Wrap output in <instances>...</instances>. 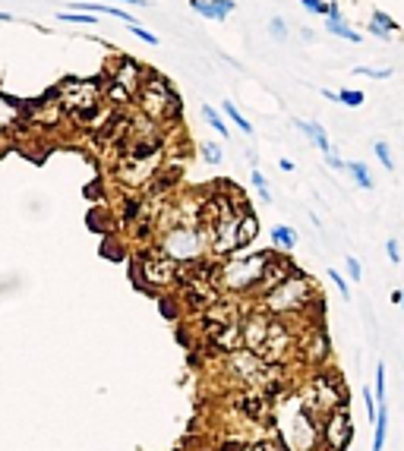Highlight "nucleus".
<instances>
[{"instance_id": "1", "label": "nucleus", "mask_w": 404, "mask_h": 451, "mask_svg": "<svg viewBox=\"0 0 404 451\" xmlns=\"http://www.w3.org/2000/svg\"><path fill=\"white\" fill-rule=\"evenodd\" d=\"M316 300H319V297H316V290H313V278L303 274L300 268H294L285 281L278 284V288H272L269 294H262L265 312H269V316H278V319L300 316V312H307Z\"/></svg>"}, {"instance_id": "2", "label": "nucleus", "mask_w": 404, "mask_h": 451, "mask_svg": "<svg viewBox=\"0 0 404 451\" xmlns=\"http://www.w3.org/2000/svg\"><path fill=\"white\" fill-rule=\"evenodd\" d=\"M133 104L139 108V114L158 120V123H174L177 114H180L177 92L171 89V82L161 79L158 73H145V79H143V86H139V92H136Z\"/></svg>"}, {"instance_id": "3", "label": "nucleus", "mask_w": 404, "mask_h": 451, "mask_svg": "<svg viewBox=\"0 0 404 451\" xmlns=\"http://www.w3.org/2000/svg\"><path fill=\"white\" fill-rule=\"evenodd\" d=\"M123 155L117 161V177L127 186H145L149 180H155L165 148L161 146H120Z\"/></svg>"}, {"instance_id": "4", "label": "nucleus", "mask_w": 404, "mask_h": 451, "mask_svg": "<svg viewBox=\"0 0 404 451\" xmlns=\"http://www.w3.org/2000/svg\"><path fill=\"white\" fill-rule=\"evenodd\" d=\"M269 256H272V250L253 252V256H231L225 265L218 268V278H215V281L221 284L225 290H234V294H243V290L259 288L262 268H265Z\"/></svg>"}, {"instance_id": "5", "label": "nucleus", "mask_w": 404, "mask_h": 451, "mask_svg": "<svg viewBox=\"0 0 404 451\" xmlns=\"http://www.w3.org/2000/svg\"><path fill=\"white\" fill-rule=\"evenodd\" d=\"M145 79V70L136 63V60L123 57L114 63V70L105 76V82H101V92H105V101L111 104V108H123V104H130L136 98V92H139V86H143Z\"/></svg>"}, {"instance_id": "6", "label": "nucleus", "mask_w": 404, "mask_h": 451, "mask_svg": "<svg viewBox=\"0 0 404 451\" xmlns=\"http://www.w3.org/2000/svg\"><path fill=\"white\" fill-rule=\"evenodd\" d=\"M209 246V228H190V224H177L168 228L165 240H161V252H168L174 262H199L202 252Z\"/></svg>"}, {"instance_id": "7", "label": "nucleus", "mask_w": 404, "mask_h": 451, "mask_svg": "<svg viewBox=\"0 0 404 451\" xmlns=\"http://www.w3.org/2000/svg\"><path fill=\"white\" fill-rule=\"evenodd\" d=\"M303 407H307L316 420L325 423L338 407H345V388H341V382L332 379V376L310 379L307 388H303Z\"/></svg>"}, {"instance_id": "8", "label": "nucleus", "mask_w": 404, "mask_h": 451, "mask_svg": "<svg viewBox=\"0 0 404 451\" xmlns=\"http://www.w3.org/2000/svg\"><path fill=\"white\" fill-rule=\"evenodd\" d=\"M319 420L310 414L303 401L291 410V420L281 426V439H285L287 451H313L316 448V439H319Z\"/></svg>"}, {"instance_id": "9", "label": "nucleus", "mask_w": 404, "mask_h": 451, "mask_svg": "<svg viewBox=\"0 0 404 451\" xmlns=\"http://www.w3.org/2000/svg\"><path fill=\"white\" fill-rule=\"evenodd\" d=\"M180 278H183V268H177V262L168 252L143 256V262H139V281H145L149 288H171Z\"/></svg>"}, {"instance_id": "10", "label": "nucleus", "mask_w": 404, "mask_h": 451, "mask_svg": "<svg viewBox=\"0 0 404 451\" xmlns=\"http://www.w3.org/2000/svg\"><path fill=\"white\" fill-rule=\"evenodd\" d=\"M322 439H325L329 451H345L347 445L354 442V426H351V417H347L345 407H338L335 414L322 423Z\"/></svg>"}, {"instance_id": "11", "label": "nucleus", "mask_w": 404, "mask_h": 451, "mask_svg": "<svg viewBox=\"0 0 404 451\" xmlns=\"http://www.w3.org/2000/svg\"><path fill=\"white\" fill-rule=\"evenodd\" d=\"M294 272V265L285 259V256H278V252H272L269 262H265V268H262V281H259V294H269L272 288H278V284L285 281L287 274Z\"/></svg>"}, {"instance_id": "12", "label": "nucleus", "mask_w": 404, "mask_h": 451, "mask_svg": "<svg viewBox=\"0 0 404 451\" xmlns=\"http://www.w3.org/2000/svg\"><path fill=\"white\" fill-rule=\"evenodd\" d=\"M190 10L205 16V19L221 23V19H228V16L237 10V3H234V0H190Z\"/></svg>"}, {"instance_id": "13", "label": "nucleus", "mask_w": 404, "mask_h": 451, "mask_svg": "<svg viewBox=\"0 0 404 451\" xmlns=\"http://www.w3.org/2000/svg\"><path fill=\"white\" fill-rule=\"evenodd\" d=\"M294 126H297L300 133H303L316 148H319L322 155H325V152H332L329 133H325V126H322V123H316V120H300V117H297V120H294Z\"/></svg>"}, {"instance_id": "14", "label": "nucleus", "mask_w": 404, "mask_h": 451, "mask_svg": "<svg viewBox=\"0 0 404 451\" xmlns=\"http://www.w3.org/2000/svg\"><path fill=\"white\" fill-rule=\"evenodd\" d=\"M19 123H23V108H19V101L0 95V133H10V130H16Z\"/></svg>"}, {"instance_id": "15", "label": "nucleus", "mask_w": 404, "mask_h": 451, "mask_svg": "<svg viewBox=\"0 0 404 451\" xmlns=\"http://www.w3.org/2000/svg\"><path fill=\"white\" fill-rule=\"evenodd\" d=\"M325 29H329L332 35H338V38H345V41H351V45H360V32H354L351 26L341 19V13L325 16Z\"/></svg>"}, {"instance_id": "16", "label": "nucleus", "mask_w": 404, "mask_h": 451, "mask_svg": "<svg viewBox=\"0 0 404 451\" xmlns=\"http://www.w3.org/2000/svg\"><path fill=\"white\" fill-rule=\"evenodd\" d=\"M370 32H373L376 38H392V32L398 29V23L392 19L389 13H382V10H376L373 13V19H370V26H367Z\"/></svg>"}, {"instance_id": "17", "label": "nucleus", "mask_w": 404, "mask_h": 451, "mask_svg": "<svg viewBox=\"0 0 404 451\" xmlns=\"http://www.w3.org/2000/svg\"><path fill=\"white\" fill-rule=\"evenodd\" d=\"M385 432H389V401H385V404H379V414H376L373 451H382V445H385Z\"/></svg>"}, {"instance_id": "18", "label": "nucleus", "mask_w": 404, "mask_h": 451, "mask_svg": "<svg viewBox=\"0 0 404 451\" xmlns=\"http://www.w3.org/2000/svg\"><path fill=\"white\" fill-rule=\"evenodd\" d=\"M272 243H275L278 250L291 252L294 246H297V234H294V228H287V224H278V228H272Z\"/></svg>"}, {"instance_id": "19", "label": "nucleus", "mask_w": 404, "mask_h": 451, "mask_svg": "<svg viewBox=\"0 0 404 451\" xmlns=\"http://www.w3.org/2000/svg\"><path fill=\"white\" fill-rule=\"evenodd\" d=\"M256 234H259V221H256V214L253 212H243V214H240V246L253 243Z\"/></svg>"}, {"instance_id": "20", "label": "nucleus", "mask_w": 404, "mask_h": 451, "mask_svg": "<svg viewBox=\"0 0 404 451\" xmlns=\"http://www.w3.org/2000/svg\"><path fill=\"white\" fill-rule=\"evenodd\" d=\"M221 114H225V117L231 120L234 126H237L240 133H253V126H250V120L237 111V104H234V101H225V104H221Z\"/></svg>"}, {"instance_id": "21", "label": "nucleus", "mask_w": 404, "mask_h": 451, "mask_svg": "<svg viewBox=\"0 0 404 451\" xmlns=\"http://www.w3.org/2000/svg\"><path fill=\"white\" fill-rule=\"evenodd\" d=\"M347 170H351V177L357 180V186H363V190H373V186H376L373 174H370V168L363 161H351V164H347Z\"/></svg>"}, {"instance_id": "22", "label": "nucleus", "mask_w": 404, "mask_h": 451, "mask_svg": "<svg viewBox=\"0 0 404 451\" xmlns=\"http://www.w3.org/2000/svg\"><path fill=\"white\" fill-rule=\"evenodd\" d=\"M202 117L209 120V126H212V130H215L218 136H221V139H228V136H231V130H228L225 117H221V114H218L215 108H209V104H205V108H202Z\"/></svg>"}, {"instance_id": "23", "label": "nucleus", "mask_w": 404, "mask_h": 451, "mask_svg": "<svg viewBox=\"0 0 404 451\" xmlns=\"http://www.w3.org/2000/svg\"><path fill=\"white\" fill-rule=\"evenodd\" d=\"M300 3H303L310 13H319V16H335V13H341V10H338V3H329V0H300Z\"/></svg>"}, {"instance_id": "24", "label": "nucleus", "mask_w": 404, "mask_h": 451, "mask_svg": "<svg viewBox=\"0 0 404 451\" xmlns=\"http://www.w3.org/2000/svg\"><path fill=\"white\" fill-rule=\"evenodd\" d=\"M373 155L382 161V168L385 170H395V161H392V148H389V142H373Z\"/></svg>"}, {"instance_id": "25", "label": "nucleus", "mask_w": 404, "mask_h": 451, "mask_svg": "<svg viewBox=\"0 0 404 451\" xmlns=\"http://www.w3.org/2000/svg\"><path fill=\"white\" fill-rule=\"evenodd\" d=\"M338 104H347V108H360V104H363V92H357V89H341V92H338Z\"/></svg>"}, {"instance_id": "26", "label": "nucleus", "mask_w": 404, "mask_h": 451, "mask_svg": "<svg viewBox=\"0 0 404 451\" xmlns=\"http://www.w3.org/2000/svg\"><path fill=\"white\" fill-rule=\"evenodd\" d=\"M60 19H63V23H79V26H95V16H89V13H83V10H79V13H73V10H70V13H60Z\"/></svg>"}, {"instance_id": "27", "label": "nucleus", "mask_w": 404, "mask_h": 451, "mask_svg": "<svg viewBox=\"0 0 404 451\" xmlns=\"http://www.w3.org/2000/svg\"><path fill=\"white\" fill-rule=\"evenodd\" d=\"M202 155H205V161L209 164H221V146H218V142H205V146H202Z\"/></svg>"}, {"instance_id": "28", "label": "nucleus", "mask_w": 404, "mask_h": 451, "mask_svg": "<svg viewBox=\"0 0 404 451\" xmlns=\"http://www.w3.org/2000/svg\"><path fill=\"white\" fill-rule=\"evenodd\" d=\"M269 35L275 38V41H285V38H287V26H285V19H281V16H275V19L269 23Z\"/></svg>"}, {"instance_id": "29", "label": "nucleus", "mask_w": 404, "mask_h": 451, "mask_svg": "<svg viewBox=\"0 0 404 451\" xmlns=\"http://www.w3.org/2000/svg\"><path fill=\"white\" fill-rule=\"evenodd\" d=\"M253 186H256V190H259V199H262V202H272L269 183H265V177H262V174H259V170H256V168H253Z\"/></svg>"}, {"instance_id": "30", "label": "nucleus", "mask_w": 404, "mask_h": 451, "mask_svg": "<svg viewBox=\"0 0 404 451\" xmlns=\"http://www.w3.org/2000/svg\"><path fill=\"white\" fill-rule=\"evenodd\" d=\"M332 281H335V288H338V294L345 297V300H351V288H347V278H345V274H338V272H332Z\"/></svg>"}, {"instance_id": "31", "label": "nucleus", "mask_w": 404, "mask_h": 451, "mask_svg": "<svg viewBox=\"0 0 404 451\" xmlns=\"http://www.w3.org/2000/svg\"><path fill=\"white\" fill-rule=\"evenodd\" d=\"M130 32H133V35H136V38H143L145 45H158V38H155V35H152V32H149V29H143V26H139V23H136V26H130Z\"/></svg>"}, {"instance_id": "32", "label": "nucleus", "mask_w": 404, "mask_h": 451, "mask_svg": "<svg viewBox=\"0 0 404 451\" xmlns=\"http://www.w3.org/2000/svg\"><path fill=\"white\" fill-rule=\"evenodd\" d=\"M360 76H373V79H389L392 70H376V67H357Z\"/></svg>"}, {"instance_id": "33", "label": "nucleus", "mask_w": 404, "mask_h": 451, "mask_svg": "<svg viewBox=\"0 0 404 451\" xmlns=\"http://www.w3.org/2000/svg\"><path fill=\"white\" fill-rule=\"evenodd\" d=\"M347 278H351V281H360V278H363V268H360V262L354 259V256H347Z\"/></svg>"}, {"instance_id": "34", "label": "nucleus", "mask_w": 404, "mask_h": 451, "mask_svg": "<svg viewBox=\"0 0 404 451\" xmlns=\"http://www.w3.org/2000/svg\"><path fill=\"white\" fill-rule=\"evenodd\" d=\"M385 252H389V259L395 262V265L401 262V246H398V240H395V237H392L389 243H385Z\"/></svg>"}, {"instance_id": "35", "label": "nucleus", "mask_w": 404, "mask_h": 451, "mask_svg": "<svg viewBox=\"0 0 404 451\" xmlns=\"http://www.w3.org/2000/svg\"><path fill=\"white\" fill-rule=\"evenodd\" d=\"M325 164H329L332 170H341V168H347V164L341 161V158H338V152H335V148H332V152H325Z\"/></svg>"}, {"instance_id": "36", "label": "nucleus", "mask_w": 404, "mask_h": 451, "mask_svg": "<svg viewBox=\"0 0 404 451\" xmlns=\"http://www.w3.org/2000/svg\"><path fill=\"white\" fill-rule=\"evenodd\" d=\"M240 451H278L275 442H259V445H247V448H240Z\"/></svg>"}, {"instance_id": "37", "label": "nucleus", "mask_w": 404, "mask_h": 451, "mask_svg": "<svg viewBox=\"0 0 404 451\" xmlns=\"http://www.w3.org/2000/svg\"><path fill=\"white\" fill-rule=\"evenodd\" d=\"M278 168H281V170H294V161H287V158H281V161H278Z\"/></svg>"}, {"instance_id": "38", "label": "nucleus", "mask_w": 404, "mask_h": 451, "mask_svg": "<svg viewBox=\"0 0 404 451\" xmlns=\"http://www.w3.org/2000/svg\"><path fill=\"white\" fill-rule=\"evenodd\" d=\"M117 3H136V7H145V0H117Z\"/></svg>"}, {"instance_id": "39", "label": "nucleus", "mask_w": 404, "mask_h": 451, "mask_svg": "<svg viewBox=\"0 0 404 451\" xmlns=\"http://www.w3.org/2000/svg\"><path fill=\"white\" fill-rule=\"evenodd\" d=\"M10 19H13L10 13H0V23H10Z\"/></svg>"}, {"instance_id": "40", "label": "nucleus", "mask_w": 404, "mask_h": 451, "mask_svg": "<svg viewBox=\"0 0 404 451\" xmlns=\"http://www.w3.org/2000/svg\"><path fill=\"white\" fill-rule=\"evenodd\" d=\"M401 310H404V290H401Z\"/></svg>"}]
</instances>
